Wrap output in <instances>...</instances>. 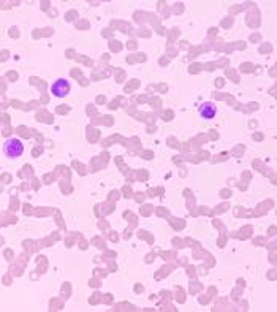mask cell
I'll list each match as a JSON object with an SVG mask.
<instances>
[{
    "mask_svg": "<svg viewBox=\"0 0 277 312\" xmlns=\"http://www.w3.org/2000/svg\"><path fill=\"white\" fill-rule=\"evenodd\" d=\"M70 83L67 81V79L63 78H59L56 79V81L53 83V86H51V94H53L54 97L57 98H62V97H67L70 94Z\"/></svg>",
    "mask_w": 277,
    "mask_h": 312,
    "instance_id": "7a4b0ae2",
    "label": "cell"
},
{
    "mask_svg": "<svg viewBox=\"0 0 277 312\" xmlns=\"http://www.w3.org/2000/svg\"><path fill=\"white\" fill-rule=\"evenodd\" d=\"M3 152L8 158H18L23 156L24 144L21 143V140H18V138H10V140H6L3 144Z\"/></svg>",
    "mask_w": 277,
    "mask_h": 312,
    "instance_id": "6da1fadb",
    "label": "cell"
},
{
    "mask_svg": "<svg viewBox=\"0 0 277 312\" xmlns=\"http://www.w3.org/2000/svg\"><path fill=\"white\" fill-rule=\"evenodd\" d=\"M200 114H201V118H203V119L209 121V119L215 118V114H217V108H215L214 105H211V103H203V105L200 106Z\"/></svg>",
    "mask_w": 277,
    "mask_h": 312,
    "instance_id": "3957f363",
    "label": "cell"
}]
</instances>
